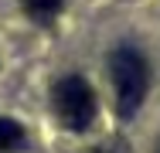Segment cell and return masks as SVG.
<instances>
[{
    "instance_id": "6da1fadb",
    "label": "cell",
    "mask_w": 160,
    "mask_h": 153,
    "mask_svg": "<svg viewBox=\"0 0 160 153\" xmlns=\"http://www.w3.org/2000/svg\"><path fill=\"white\" fill-rule=\"evenodd\" d=\"M109 82H112V102H116V112H119L123 119H133L136 109L143 106L147 82H150L147 58H143L136 48H116L112 58H109Z\"/></svg>"
},
{
    "instance_id": "8992f818",
    "label": "cell",
    "mask_w": 160,
    "mask_h": 153,
    "mask_svg": "<svg viewBox=\"0 0 160 153\" xmlns=\"http://www.w3.org/2000/svg\"><path fill=\"white\" fill-rule=\"evenodd\" d=\"M157 153H160V143H157Z\"/></svg>"
},
{
    "instance_id": "5b68a950",
    "label": "cell",
    "mask_w": 160,
    "mask_h": 153,
    "mask_svg": "<svg viewBox=\"0 0 160 153\" xmlns=\"http://www.w3.org/2000/svg\"><path fill=\"white\" fill-rule=\"evenodd\" d=\"M85 153H133V146H129L126 140H119V136H109V140H102L96 146H89Z\"/></svg>"
},
{
    "instance_id": "3957f363",
    "label": "cell",
    "mask_w": 160,
    "mask_h": 153,
    "mask_svg": "<svg viewBox=\"0 0 160 153\" xmlns=\"http://www.w3.org/2000/svg\"><path fill=\"white\" fill-rule=\"evenodd\" d=\"M24 143H28L24 126L17 119L0 116V153H17V150H24Z\"/></svg>"
},
{
    "instance_id": "277c9868",
    "label": "cell",
    "mask_w": 160,
    "mask_h": 153,
    "mask_svg": "<svg viewBox=\"0 0 160 153\" xmlns=\"http://www.w3.org/2000/svg\"><path fill=\"white\" fill-rule=\"evenodd\" d=\"M24 10L31 14L34 21H51L58 10H62V0H21Z\"/></svg>"
},
{
    "instance_id": "7a4b0ae2",
    "label": "cell",
    "mask_w": 160,
    "mask_h": 153,
    "mask_svg": "<svg viewBox=\"0 0 160 153\" xmlns=\"http://www.w3.org/2000/svg\"><path fill=\"white\" fill-rule=\"evenodd\" d=\"M51 106H55V116L65 129L72 133H82L89 129L96 119V95L89 89V82L82 75H65L55 82L51 89Z\"/></svg>"
}]
</instances>
